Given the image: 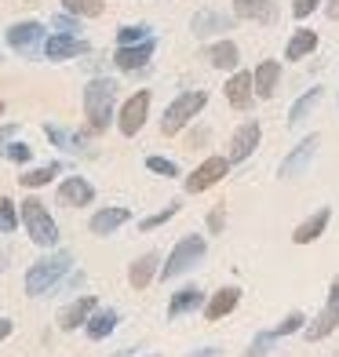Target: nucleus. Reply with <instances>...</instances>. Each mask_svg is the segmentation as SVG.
Here are the masks:
<instances>
[{
  "mask_svg": "<svg viewBox=\"0 0 339 357\" xmlns=\"http://www.w3.org/2000/svg\"><path fill=\"white\" fill-rule=\"evenodd\" d=\"M70 270H73V252L70 248H52V252L40 255L37 263L26 270V296L29 299L52 296Z\"/></svg>",
  "mask_w": 339,
  "mask_h": 357,
  "instance_id": "obj_1",
  "label": "nucleus"
},
{
  "mask_svg": "<svg viewBox=\"0 0 339 357\" xmlns=\"http://www.w3.org/2000/svg\"><path fill=\"white\" fill-rule=\"evenodd\" d=\"M84 117H88V132L103 135L117 117V80L110 77H95L84 88Z\"/></svg>",
  "mask_w": 339,
  "mask_h": 357,
  "instance_id": "obj_2",
  "label": "nucleus"
},
{
  "mask_svg": "<svg viewBox=\"0 0 339 357\" xmlns=\"http://www.w3.org/2000/svg\"><path fill=\"white\" fill-rule=\"evenodd\" d=\"M208 255V241L201 234H186L183 241H175V248L168 252V259H160V270L157 278L160 281H179L186 278L190 270H197Z\"/></svg>",
  "mask_w": 339,
  "mask_h": 357,
  "instance_id": "obj_3",
  "label": "nucleus"
},
{
  "mask_svg": "<svg viewBox=\"0 0 339 357\" xmlns=\"http://www.w3.org/2000/svg\"><path fill=\"white\" fill-rule=\"evenodd\" d=\"M208 106V91H183L165 106V117H160V135H183L193 124V117H201V109Z\"/></svg>",
  "mask_w": 339,
  "mask_h": 357,
  "instance_id": "obj_4",
  "label": "nucleus"
},
{
  "mask_svg": "<svg viewBox=\"0 0 339 357\" xmlns=\"http://www.w3.org/2000/svg\"><path fill=\"white\" fill-rule=\"evenodd\" d=\"M19 219H22L26 234L37 248H55L59 245V222L52 219V212H47V204L40 197H26L19 204Z\"/></svg>",
  "mask_w": 339,
  "mask_h": 357,
  "instance_id": "obj_5",
  "label": "nucleus"
},
{
  "mask_svg": "<svg viewBox=\"0 0 339 357\" xmlns=\"http://www.w3.org/2000/svg\"><path fill=\"white\" fill-rule=\"evenodd\" d=\"M44 37H47V29L37 22V19H26V22H11L4 29V40L15 55H22V59H37L40 55V47H44Z\"/></svg>",
  "mask_w": 339,
  "mask_h": 357,
  "instance_id": "obj_6",
  "label": "nucleus"
},
{
  "mask_svg": "<svg viewBox=\"0 0 339 357\" xmlns=\"http://www.w3.org/2000/svg\"><path fill=\"white\" fill-rule=\"evenodd\" d=\"M146 117H150V91L142 88V91H135V95H128L124 99V106L117 109V132L124 135V139H135L142 128H146Z\"/></svg>",
  "mask_w": 339,
  "mask_h": 357,
  "instance_id": "obj_7",
  "label": "nucleus"
},
{
  "mask_svg": "<svg viewBox=\"0 0 339 357\" xmlns=\"http://www.w3.org/2000/svg\"><path fill=\"white\" fill-rule=\"evenodd\" d=\"M230 160L226 157H204L197 168H193L186 178H183V190L186 193H204V190H212V186H219L226 175H230Z\"/></svg>",
  "mask_w": 339,
  "mask_h": 357,
  "instance_id": "obj_8",
  "label": "nucleus"
},
{
  "mask_svg": "<svg viewBox=\"0 0 339 357\" xmlns=\"http://www.w3.org/2000/svg\"><path fill=\"white\" fill-rule=\"evenodd\" d=\"M317 146H321V135H317V132H310L306 139H299L292 150L281 157L278 175H281V178H299V175H306V168H310L314 157H317Z\"/></svg>",
  "mask_w": 339,
  "mask_h": 357,
  "instance_id": "obj_9",
  "label": "nucleus"
},
{
  "mask_svg": "<svg viewBox=\"0 0 339 357\" xmlns=\"http://www.w3.org/2000/svg\"><path fill=\"white\" fill-rule=\"evenodd\" d=\"M259 142H263V128H259V121L237 124V132L230 135V150H226V160H230V165H241V160H248L255 150H259Z\"/></svg>",
  "mask_w": 339,
  "mask_h": 357,
  "instance_id": "obj_10",
  "label": "nucleus"
},
{
  "mask_svg": "<svg viewBox=\"0 0 339 357\" xmlns=\"http://www.w3.org/2000/svg\"><path fill=\"white\" fill-rule=\"evenodd\" d=\"M88 52H91V44L77 33H52V37H44V47H40V55L52 62H66V59L88 55Z\"/></svg>",
  "mask_w": 339,
  "mask_h": 357,
  "instance_id": "obj_11",
  "label": "nucleus"
},
{
  "mask_svg": "<svg viewBox=\"0 0 339 357\" xmlns=\"http://www.w3.org/2000/svg\"><path fill=\"white\" fill-rule=\"evenodd\" d=\"M157 52V37L150 40H139V44H124L113 52V66H117L121 73H135V70H146V62L153 59Z\"/></svg>",
  "mask_w": 339,
  "mask_h": 357,
  "instance_id": "obj_12",
  "label": "nucleus"
},
{
  "mask_svg": "<svg viewBox=\"0 0 339 357\" xmlns=\"http://www.w3.org/2000/svg\"><path fill=\"white\" fill-rule=\"evenodd\" d=\"M234 15H226V11H216V8H204L197 11L190 19V29H193V37H226V29H234Z\"/></svg>",
  "mask_w": 339,
  "mask_h": 357,
  "instance_id": "obj_13",
  "label": "nucleus"
},
{
  "mask_svg": "<svg viewBox=\"0 0 339 357\" xmlns=\"http://www.w3.org/2000/svg\"><path fill=\"white\" fill-rule=\"evenodd\" d=\"M237 303H241V288L237 284H226V288L212 291V296H204L201 314H204V321H223V317H230L237 310Z\"/></svg>",
  "mask_w": 339,
  "mask_h": 357,
  "instance_id": "obj_14",
  "label": "nucleus"
},
{
  "mask_svg": "<svg viewBox=\"0 0 339 357\" xmlns=\"http://www.w3.org/2000/svg\"><path fill=\"white\" fill-rule=\"evenodd\" d=\"M281 88V62L278 59H263L259 66L252 70V91H255V99H273Z\"/></svg>",
  "mask_w": 339,
  "mask_h": 357,
  "instance_id": "obj_15",
  "label": "nucleus"
},
{
  "mask_svg": "<svg viewBox=\"0 0 339 357\" xmlns=\"http://www.w3.org/2000/svg\"><path fill=\"white\" fill-rule=\"evenodd\" d=\"M226 102H230L237 113H245V109H252V102H255V91H252V70H234L230 73V80H226Z\"/></svg>",
  "mask_w": 339,
  "mask_h": 357,
  "instance_id": "obj_16",
  "label": "nucleus"
},
{
  "mask_svg": "<svg viewBox=\"0 0 339 357\" xmlns=\"http://www.w3.org/2000/svg\"><path fill=\"white\" fill-rule=\"evenodd\" d=\"M204 296H208V291L197 288V284L175 288L172 299H168V321H179V317H186V314H197L201 306H204Z\"/></svg>",
  "mask_w": 339,
  "mask_h": 357,
  "instance_id": "obj_17",
  "label": "nucleus"
},
{
  "mask_svg": "<svg viewBox=\"0 0 339 357\" xmlns=\"http://www.w3.org/2000/svg\"><path fill=\"white\" fill-rule=\"evenodd\" d=\"M336 328H339V306H336V303H325V310H321V314L306 317V324H303L299 335L306 339V343H321V339H329Z\"/></svg>",
  "mask_w": 339,
  "mask_h": 357,
  "instance_id": "obj_18",
  "label": "nucleus"
},
{
  "mask_svg": "<svg viewBox=\"0 0 339 357\" xmlns=\"http://www.w3.org/2000/svg\"><path fill=\"white\" fill-rule=\"evenodd\" d=\"M95 201V186L88 183L84 175H70L59 183V204L62 208H84Z\"/></svg>",
  "mask_w": 339,
  "mask_h": 357,
  "instance_id": "obj_19",
  "label": "nucleus"
},
{
  "mask_svg": "<svg viewBox=\"0 0 339 357\" xmlns=\"http://www.w3.org/2000/svg\"><path fill=\"white\" fill-rule=\"evenodd\" d=\"M234 19L273 26L278 22V0H234Z\"/></svg>",
  "mask_w": 339,
  "mask_h": 357,
  "instance_id": "obj_20",
  "label": "nucleus"
},
{
  "mask_svg": "<svg viewBox=\"0 0 339 357\" xmlns=\"http://www.w3.org/2000/svg\"><path fill=\"white\" fill-rule=\"evenodd\" d=\"M204 59H208V66H212V70L234 73V70L241 66V47H237L230 37H219L216 44L204 47Z\"/></svg>",
  "mask_w": 339,
  "mask_h": 357,
  "instance_id": "obj_21",
  "label": "nucleus"
},
{
  "mask_svg": "<svg viewBox=\"0 0 339 357\" xmlns=\"http://www.w3.org/2000/svg\"><path fill=\"white\" fill-rule=\"evenodd\" d=\"M95 306H99V299H95V296H80V299H73L70 306H62V314H59V328H62V332H77V328H84V321L91 317Z\"/></svg>",
  "mask_w": 339,
  "mask_h": 357,
  "instance_id": "obj_22",
  "label": "nucleus"
},
{
  "mask_svg": "<svg viewBox=\"0 0 339 357\" xmlns=\"http://www.w3.org/2000/svg\"><path fill=\"white\" fill-rule=\"evenodd\" d=\"M128 219H132V212H128V208H121V204H113V208H99V212L91 215L88 230H91L95 237H110V234H117Z\"/></svg>",
  "mask_w": 339,
  "mask_h": 357,
  "instance_id": "obj_23",
  "label": "nucleus"
},
{
  "mask_svg": "<svg viewBox=\"0 0 339 357\" xmlns=\"http://www.w3.org/2000/svg\"><path fill=\"white\" fill-rule=\"evenodd\" d=\"M157 270H160V255H157V252H142L135 263L128 266V284H132L135 291L150 288L153 278H157Z\"/></svg>",
  "mask_w": 339,
  "mask_h": 357,
  "instance_id": "obj_24",
  "label": "nucleus"
},
{
  "mask_svg": "<svg viewBox=\"0 0 339 357\" xmlns=\"http://www.w3.org/2000/svg\"><path fill=\"white\" fill-rule=\"evenodd\" d=\"M329 222H332V208H317L310 219H303L292 230V241H296V245H314V241L329 230Z\"/></svg>",
  "mask_w": 339,
  "mask_h": 357,
  "instance_id": "obj_25",
  "label": "nucleus"
},
{
  "mask_svg": "<svg viewBox=\"0 0 339 357\" xmlns=\"http://www.w3.org/2000/svg\"><path fill=\"white\" fill-rule=\"evenodd\" d=\"M117 324H121V314L117 310H103V306H95L91 317L84 321V335L91 339V343H99V339L117 332Z\"/></svg>",
  "mask_w": 339,
  "mask_h": 357,
  "instance_id": "obj_26",
  "label": "nucleus"
},
{
  "mask_svg": "<svg viewBox=\"0 0 339 357\" xmlns=\"http://www.w3.org/2000/svg\"><path fill=\"white\" fill-rule=\"evenodd\" d=\"M317 44H321V37L314 33V29H296V33L288 37V44H285V59L288 62H303V59H310L317 52Z\"/></svg>",
  "mask_w": 339,
  "mask_h": 357,
  "instance_id": "obj_27",
  "label": "nucleus"
},
{
  "mask_svg": "<svg viewBox=\"0 0 339 357\" xmlns=\"http://www.w3.org/2000/svg\"><path fill=\"white\" fill-rule=\"evenodd\" d=\"M44 135L52 139L62 153H88V142L80 132H70V128H59V124H44Z\"/></svg>",
  "mask_w": 339,
  "mask_h": 357,
  "instance_id": "obj_28",
  "label": "nucleus"
},
{
  "mask_svg": "<svg viewBox=\"0 0 339 357\" xmlns=\"http://www.w3.org/2000/svg\"><path fill=\"white\" fill-rule=\"evenodd\" d=\"M325 99V91L321 88H310V91H303L299 99L292 102V109H288V128H299L306 117H310V113L317 109V102Z\"/></svg>",
  "mask_w": 339,
  "mask_h": 357,
  "instance_id": "obj_29",
  "label": "nucleus"
},
{
  "mask_svg": "<svg viewBox=\"0 0 339 357\" xmlns=\"http://www.w3.org/2000/svg\"><path fill=\"white\" fill-rule=\"evenodd\" d=\"M62 172V165L59 160H52V165H40V168H29V172H22L19 175V183L26 186V190H40V186H47L52 178Z\"/></svg>",
  "mask_w": 339,
  "mask_h": 357,
  "instance_id": "obj_30",
  "label": "nucleus"
},
{
  "mask_svg": "<svg viewBox=\"0 0 339 357\" xmlns=\"http://www.w3.org/2000/svg\"><path fill=\"white\" fill-rule=\"evenodd\" d=\"M62 11L77 15V19H99L106 11V0H62Z\"/></svg>",
  "mask_w": 339,
  "mask_h": 357,
  "instance_id": "obj_31",
  "label": "nucleus"
},
{
  "mask_svg": "<svg viewBox=\"0 0 339 357\" xmlns=\"http://www.w3.org/2000/svg\"><path fill=\"white\" fill-rule=\"evenodd\" d=\"M273 347H278V335H273L270 328H266V332H255L252 343H248V350L241 354V357H270Z\"/></svg>",
  "mask_w": 339,
  "mask_h": 357,
  "instance_id": "obj_32",
  "label": "nucleus"
},
{
  "mask_svg": "<svg viewBox=\"0 0 339 357\" xmlns=\"http://www.w3.org/2000/svg\"><path fill=\"white\" fill-rule=\"evenodd\" d=\"M179 212H183V204H179V201H172L168 208H160V212H153V215H146V219H142V222H139V230H142V234H150V230H157V226L172 222V219L179 215Z\"/></svg>",
  "mask_w": 339,
  "mask_h": 357,
  "instance_id": "obj_33",
  "label": "nucleus"
},
{
  "mask_svg": "<svg viewBox=\"0 0 339 357\" xmlns=\"http://www.w3.org/2000/svg\"><path fill=\"white\" fill-rule=\"evenodd\" d=\"M150 37H157V33H153V26H146V22H139V26H121V29H117V47L150 40Z\"/></svg>",
  "mask_w": 339,
  "mask_h": 357,
  "instance_id": "obj_34",
  "label": "nucleus"
},
{
  "mask_svg": "<svg viewBox=\"0 0 339 357\" xmlns=\"http://www.w3.org/2000/svg\"><path fill=\"white\" fill-rule=\"evenodd\" d=\"M146 172L165 175V178H179V175H183V172H179V165H175L172 157H160V153H150V157H146Z\"/></svg>",
  "mask_w": 339,
  "mask_h": 357,
  "instance_id": "obj_35",
  "label": "nucleus"
},
{
  "mask_svg": "<svg viewBox=\"0 0 339 357\" xmlns=\"http://www.w3.org/2000/svg\"><path fill=\"white\" fill-rule=\"evenodd\" d=\"M303 324H306V314L303 310H292V314H288L281 324H273V335H278V339H288V335H296V332H303Z\"/></svg>",
  "mask_w": 339,
  "mask_h": 357,
  "instance_id": "obj_36",
  "label": "nucleus"
},
{
  "mask_svg": "<svg viewBox=\"0 0 339 357\" xmlns=\"http://www.w3.org/2000/svg\"><path fill=\"white\" fill-rule=\"evenodd\" d=\"M0 157H4V160H15V165H26V160L29 157H33V150H29V146L26 142H0Z\"/></svg>",
  "mask_w": 339,
  "mask_h": 357,
  "instance_id": "obj_37",
  "label": "nucleus"
},
{
  "mask_svg": "<svg viewBox=\"0 0 339 357\" xmlns=\"http://www.w3.org/2000/svg\"><path fill=\"white\" fill-rule=\"evenodd\" d=\"M19 226V208L11 197H0V234H11Z\"/></svg>",
  "mask_w": 339,
  "mask_h": 357,
  "instance_id": "obj_38",
  "label": "nucleus"
},
{
  "mask_svg": "<svg viewBox=\"0 0 339 357\" xmlns=\"http://www.w3.org/2000/svg\"><path fill=\"white\" fill-rule=\"evenodd\" d=\"M52 26H55V33H77L80 37V19H77V15H70V11H59L55 19H52Z\"/></svg>",
  "mask_w": 339,
  "mask_h": 357,
  "instance_id": "obj_39",
  "label": "nucleus"
},
{
  "mask_svg": "<svg viewBox=\"0 0 339 357\" xmlns=\"http://www.w3.org/2000/svg\"><path fill=\"white\" fill-rule=\"evenodd\" d=\"M321 8V0H292V19H310V15Z\"/></svg>",
  "mask_w": 339,
  "mask_h": 357,
  "instance_id": "obj_40",
  "label": "nucleus"
},
{
  "mask_svg": "<svg viewBox=\"0 0 339 357\" xmlns=\"http://www.w3.org/2000/svg\"><path fill=\"white\" fill-rule=\"evenodd\" d=\"M226 230V208L216 204L212 212H208V234H223Z\"/></svg>",
  "mask_w": 339,
  "mask_h": 357,
  "instance_id": "obj_41",
  "label": "nucleus"
},
{
  "mask_svg": "<svg viewBox=\"0 0 339 357\" xmlns=\"http://www.w3.org/2000/svg\"><path fill=\"white\" fill-rule=\"evenodd\" d=\"M186 357H223V350H219V347H201V350H193V354H186Z\"/></svg>",
  "mask_w": 339,
  "mask_h": 357,
  "instance_id": "obj_42",
  "label": "nucleus"
},
{
  "mask_svg": "<svg viewBox=\"0 0 339 357\" xmlns=\"http://www.w3.org/2000/svg\"><path fill=\"white\" fill-rule=\"evenodd\" d=\"M15 332V324H11V317H0V343H4V339Z\"/></svg>",
  "mask_w": 339,
  "mask_h": 357,
  "instance_id": "obj_43",
  "label": "nucleus"
},
{
  "mask_svg": "<svg viewBox=\"0 0 339 357\" xmlns=\"http://www.w3.org/2000/svg\"><path fill=\"white\" fill-rule=\"evenodd\" d=\"M208 142V128H197V132H190V146H201Z\"/></svg>",
  "mask_w": 339,
  "mask_h": 357,
  "instance_id": "obj_44",
  "label": "nucleus"
},
{
  "mask_svg": "<svg viewBox=\"0 0 339 357\" xmlns=\"http://www.w3.org/2000/svg\"><path fill=\"white\" fill-rule=\"evenodd\" d=\"M325 15L332 22H339V0H325Z\"/></svg>",
  "mask_w": 339,
  "mask_h": 357,
  "instance_id": "obj_45",
  "label": "nucleus"
},
{
  "mask_svg": "<svg viewBox=\"0 0 339 357\" xmlns=\"http://www.w3.org/2000/svg\"><path fill=\"white\" fill-rule=\"evenodd\" d=\"M325 303H336V306H339V278L329 284V299H325Z\"/></svg>",
  "mask_w": 339,
  "mask_h": 357,
  "instance_id": "obj_46",
  "label": "nucleus"
},
{
  "mask_svg": "<svg viewBox=\"0 0 339 357\" xmlns=\"http://www.w3.org/2000/svg\"><path fill=\"white\" fill-rule=\"evenodd\" d=\"M15 132H19V128H15V124H8V128H0V142H8Z\"/></svg>",
  "mask_w": 339,
  "mask_h": 357,
  "instance_id": "obj_47",
  "label": "nucleus"
},
{
  "mask_svg": "<svg viewBox=\"0 0 339 357\" xmlns=\"http://www.w3.org/2000/svg\"><path fill=\"white\" fill-rule=\"evenodd\" d=\"M113 357H135V350L128 347V350H117V354H113Z\"/></svg>",
  "mask_w": 339,
  "mask_h": 357,
  "instance_id": "obj_48",
  "label": "nucleus"
},
{
  "mask_svg": "<svg viewBox=\"0 0 339 357\" xmlns=\"http://www.w3.org/2000/svg\"><path fill=\"white\" fill-rule=\"evenodd\" d=\"M4 259H8V255H0V270H4V266H8V263H4Z\"/></svg>",
  "mask_w": 339,
  "mask_h": 357,
  "instance_id": "obj_49",
  "label": "nucleus"
},
{
  "mask_svg": "<svg viewBox=\"0 0 339 357\" xmlns=\"http://www.w3.org/2000/svg\"><path fill=\"white\" fill-rule=\"evenodd\" d=\"M4 109H8V106H4V102H0V117H4Z\"/></svg>",
  "mask_w": 339,
  "mask_h": 357,
  "instance_id": "obj_50",
  "label": "nucleus"
},
{
  "mask_svg": "<svg viewBox=\"0 0 339 357\" xmlns=\"http://www.w3.org/2000/svg\"><path fill=\"white\" fill-rule=\"evenodd\" d=\"M146 357H157V354H146Z\"/></svg>",
  "mask_w": 339,
  "mask_h": 357,
  "instance_id": "obj_51",
  "label": "nucleus"
},
{
  "mask_svg": "<svg viewBox=\"0 0 339 357\" xmlns=\"http://www.w3.org/2000/svg\"><path fill=\"white\" fill-rule=\"evenodd\" d=\"M270 357H273V354H270Z\"/></svg>",
  "mask_w": 339,
  "mask_h": 357,
  "instance_id": "obj_52",
  "label": "nucleus"
}]
</instances>
